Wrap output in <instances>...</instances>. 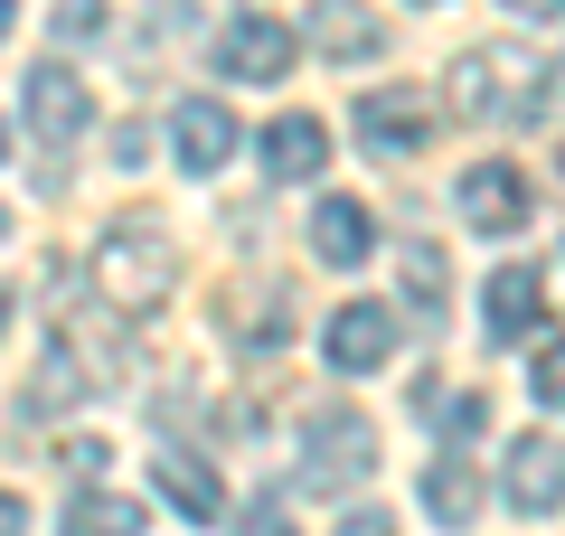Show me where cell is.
Here are the masks:
<instances>
[{"label": "cell", "mask_w": 565, "mask_h": 536, "mask_svg": "<svg viewBox=\"0 0 565 536\" xmlns=\"http://www.w3.org/2000/svg\"><path fill=\"white\" fill-rule=\"evenodd\" d=\"M170 274H180V255H170V236L151 217H122L114 236L95 245V264H85V282H95V301L104 311H122V320H141L151 301L170 292Z\"/></svg>", "instance_id": "1"}, {"label": "cell", "mask_w": 565, "mask_h": 536, "mask_svg": "<svg viewBox=\"0 0 565 536\" xmlns=\"http://www.w3.org/2000/svg\"><path fill=\"white\" fill-rule=\"evenodd\" d=\"M546 95L537 57L527 47H471V57H452V114L462 122H527Z\"/></svg>", "instance_id": "2"}, {"label": "cell", "mask_w": 565, "mask_h": 536, "mask_svg": "<svg viewBox=\"0 0 565 536\" xmlns=\"http://www.w3.org/2000/svg\"><path fill=\"white\" fill-rule=\"evenodd\" d=\"M377 471V424L359 405H321L302 424V490H359Z\"/></svg>", "instance_id": "3"}, {"label": "cell", "mask_w": 565, "mask_h": 536, "mask_svg": "<svg viewBox=\"0 0 565 536\" xmlns=\"http://www.w3.org/2000/svg\"><path fill=\"white\" fill-rule=\"evenodd\" d=\"M292 57H302V29H282L274 10H245V20L217 29V76L226 85H274V76H292Z\"/></svg>", "instance_id": "4"}, {"label": "cell", "mask_w": 565, "mask_h": 536, "mask_svg": "<svg viewBox=\"0 0 565 536\" xmlns=\"http://www.w3.org/2000/svg\"><path fill=\"white\" fill-rule=\"evenodd\" d=\"M434 122H444V104L424 95V85H377V95H359V141L377 160H405L434 141Z\"/></svg>", "instance_id": "5"}, {"label": "cell", "mask_w": 565, "mask_h": 536, "mask_svg": "<svg viewBox=\"0 0 565 536\" xmlns=\"http://www.w3.org/2000/svg\"><path fill=\"white\" fill-rule=\"evenodd\" d=\"M29 132H39L47 151H76V141L95 132V95H85V76L66 57L29 66Z\"/></svg>", "instance_id": "6"}, {"label": "cell", "mask_w": 565, "mask_h": 536, "mask_svg": "<svg viewBox=\"0 0 565 536\" xmlns=\"http://www.w3.org/2000/svg\"><path fill=\"white\" fill-rule=\"evenodd\" d=\"M452 199H462L471 236H519V226H527V170H509V160H471Z\"/></svg>", "instance_id": "7"}, {"label": "cell", "mask_w": 565, "mask_h": 536, "mask_svg": "<svg viewBox=\"0 0 565 536\" xmlns=\"http://www.w3.org/2000/svg\"><path fill=\"white\" fill-rule=\"evenodd\" d=\"M321 357L340 367V377H377L386 357H396V320L377 311V301H340L321 330Z\"/></svg>", "instance_id": "8"}, {"label": "cell", "mask_w": 565, "mask_h": 536, "mask_svg": "<svg viewBox=\"0 0 565 536\" xmlns=\"http://www.w3.org/2000/svg\"><path fill=\"white\" fill-rule=\"evenodd\" d=\"M236 141H245V132H236V114H226L217 95H189L180 114H170V151H180V170H199V179L226 170V160H236Z\"/></svg>", "instance_id": "9"}, {"label": "cell", "mask_w": 565, "mask_h": 536, "mask_svg": "<svg viewBox=\"0 0 565 536\" xmlns=\"http://www.w3.org/2000/svg\"><path fill=\"white\" fill-rule=\"evenodd\" d=\"M481 320H490V339H527L546 320V282H537V264H500V274L481 282Z\"/></svg>", "instance_id": "10"}, {"label": "cell", "mask_w": 565, "mask_h": 536, "mask_svg": "<svg viewBox=\"0 0 565 536\" xmlns=\"http://www.w3.org/2000/svg\"><path fill=\"white\" fill-rule=\"evenodd\" d=\"M509 499H519L527 517H556L565 508V442L556 433H527L519 452H509Z\"/></svg>", "instance_id": "11"}, {"label": "cell", "mask_w": 565, "mask_h": 536, "mask_svg": "<svg viewBox=\"0 0 565 536\" xmlns=\"http://www.w3.org/2000/svg\"><path fill=\"white\" fill-rule=\"evenodd\" d=\"M264 170L274 179H321L330 170V122L321 114H274L264 122Z\"/></svg>", "instance_id": "12"}, {"label": "cell", "mask_w": 565, "mask_h": 536, "mask_svg": "<svg viewBox=\"0 0 565 536\" xmlns=\"http://www.w3.org/2000/svg\"><path fill=\"white\" fill-rule=\"evenodd\" d=\"M302 39L321 47V57H377V10H367V0H311Z\"/></svg>", "instance_id": "13"}, {"label": "cell", "mask_w": 565, "mask_h": 536, "mask_svg": "<svg viewBox=\"0 0 565 536\" xmlns=\"http://www.w3.org/2000/svg\"><path fill=\"white\" fill-rule=\"evenodd\" d=\"M151 480H161V499H170L180 517H199V527H217V517H226V490L207 480L199 452H151Z\"/></svg>", "instance_id": "14"}, {"label": "cell", "mask_w": 565, "mask_h": 536, "mask_svg": "<svg viewBox=\"0 0 565 536\" xmlns=\"http://www.w3.org/2000/svg\"><path fill=\"white\" fill-rule=\"evenodd\" d=\"M367 245H377V226H367L359 199H321V207H311V255H321V264L349 274V264H367Z\"/></svg>", "instance_id": "15"}, {"label": "cell", "mask_w": 565, "mask_h": 536, "mask_svg": "<svg viewBox=\"0 0 565 536\" xmlns=\"http://www.w3.org/2000/svg\"><path fill=\"white\" fill-rule=\"evenodd\" d=\"M396 282H405V301L434 320V311L452 301V264H444V245H434V236H405V245H396Z\"/></svg>", "instance_id": "16"}, {"label": "cell", "mask_w": 565, "mask_h": 536, "mask_svg": "<svg viewBox=\"0 0 565 536\" xmlns=\"http://www.w3.org/2000/svg\"><path fill=\"white\" fill-rule=\"evenodd\" d=\"M141 527H151V508L122 499V490H76L66 499V536H141Z\"/></svg>", "instance_id": "17"}, {"label": "cell", "mask_w": 565, "mask_h": 536, "mask_svg": "<svg viewBox=\"0 0 565 536\" xmlns=\"http://www.w3.org/2000/svg\"><path fill=\"white\" fill-rule=\"evenodd\" d=\"M424 508L444 517V527H471V517H481V471H471V461H434V471H424Z\"/></svg>", "instance_id": "18"}, {"label": "cell", "mask_w": 565, "mask_h": 536, "mask_svg": "<svg viewBox=\"0 0 565 536\" xmlns=\"http://www.w3.org/2000/svg\"><path fill=\"white\" fill-rule=\"evenodd\" d=\"M415 405H424V424H434V433H444V442H471V433H481V424H490V405H481V396H452L444 377L424 386Z\"/></svg>", "instance_id": "19"}, {"label": "cell", "mask_w": 565, "mask_h": 536, "mask_svg": "<svg viewBox=\"0 0 565 536\" xmlns=\"http://www.w3.org/2000/svg\"><path fill=\"white\" fill-rule=\"evenodd\" d=\"M217 320L264 349V339H282V292H217Z\"/></svg>", "instance_id": "20"}, {"label": "cell", "mask_w": 565, "mask_h": 536, "mask_svg": "<svg viewBox=\"0 0 565 536\" xmlns=\"http://www.w3.org/2000/svg\"><path fill=\"white\" fill-rule=\"evenodd\" d=\"M527 386H537V405H565V339H546V349H537Z\"/></svg>", "instance_id": "21"}, {"label": "cell", "mask_w": 565, "mask_h": 536, "mask_svg": "<svg viewBox=\"0 0 565 536\" xmlns=\"http://www.w3.org/2000/svg\"><path fill=\"white\" fill-rule=\"evenodd\" d=\"M236 536H302V527H292V508H282V499H255V508L236 517Z\"/></svg>", "instance_id": "22"}, {"label": "cell", "mask_w": 565, "mask_h": 536, "mask_svg": "<svg viewBox=\"0 0 565 536\" xmlns=\"http://www.w3.org/2000/svg\"><path fill=\"white\" fill-rule=\"evenodd\" d=\"M95 29H104V0H66V10H57V39H66V47L95 39Z\"/></svg>", "instance_id": "23"}, {"label": "cell", "mask_w": 565, "mask_h": 536, "mask_svg": "<svg viewBox=\"0 0 565 536\" xmlns=\"http://www.w3.org/2000/svg\"><path fill=\"white\" fill-rule=\"evenodd\" d=\"M57 461H66V471H76V480H95V461H104V442H95V433H76V442H66Z\"/></svg>", "instance_id": "24"}, {"label": "cell", "mask_w": 565, "mask_h": 536, "mask_svg": "<svg viewBox=\"0 0 565 536\" xmlns=\"http://www.w3.org/2000/svg\"><path fill=\"white\" fill-rule=\"evenodd\" d=\"M340 536H396V517H386V508H349Z\"/></svg>", "instance_id": "25"}, {"label": "cell", "mask_w": 565, "mask_h": 536, "mask_svg": "<svg viewBox=\"0 0 565 536\" xmlns=\"http://www.w3.org/2000/svg\"><path fill=\"white\" fill-rule=\"evenodd\" d=\"M500 10H519L527 29H546V20H565V0H500Z\"/></svg>", "instance_id": "26"}, {"label": "cell", "mask_w": 565, "mask_h": 536, "mask_svg": "<svg viewBox=\"0 0 565 536\" xmlns=\"http://www.w3.org/2000/svg\"><path fill=\"white\" fill-rule=\"evenodd\" d=\"M0 536H29V499L20 490H0Z\"/></svg>", "instance_id": "27"}, {"label": "cell", "mask_w": 565, "mask_h": 536, "mask_svg": "<svg viewBox=\"0 0 565 536\" xmlns=\"http://www.w3.org/2000/svg\"><path fill=\"white\" fill-rule=\"evenodd\" d=\"M10 29H20V0H0V39H10Z\"/></svg>", "instance_id": "28"}, {"label": "cell", "mask_w": 565, "mask_h": 536, "mask_svg": "<svg viewBox=\"0 0 565 536\" xmlns=\"http://www.w3.org/2000/svg\"><path fill=\"white\" fill-rule=\"evenodd\" d=\"M0 330H10V292H0Z\"/></svg>", "instance_id": "29"}, {"label": "cell", "mask_w": 565, "mask_h": 536, "mask_svg": "<svg viewBox=\"0 0 565 536\" xmlns=\"http://www.w3.org/2000/svg\"><path fill=\"white\" fill-rule=\"evenodd\" d=\"M0 160H10V122H0Z\"/></svg>", "instance_id": "30"}, {"label": "cell", "mask_w": 565, "mask_h": 536, "mask_svg": "<svg viewBox=\"0 0 565 536\" xmlns=\"http://www.w3.org/2000/svg\"><path fill=\"white\" fill-rule=\"evenodd\" d=\"M0 236H10V207H0Z\"/></svg>", "instance_id": "31"}]
</instances>
